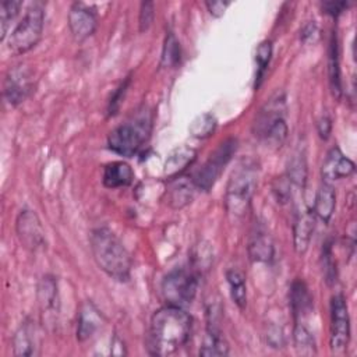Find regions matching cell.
I'll list each match as a JSON object with an SVG mask.
<instances>
[{
	"instance_id": "cell-1",
	"label": "cell",
	"mask_w": 357,
	"mask_h": 357,
	"mask_svg": "<svg viewBox=\"0 0 357 357\" xmlns=\"http://www.w3.org/2000/svg\"><path fill=\"white\" fill-rule=\"evenodd\" d=\"M192 332V318L183 307L169 305L156 310L151 318L148 349L151 354L170 356L184 347Z\"/></svg>"
},
{
	"instance_id": "cell-2",
	"label": "cell",
	"mask_w": 357,
	"mask_h": 357,
	"mask_svg": "<svg viewBox=\"0 0 357 357\" xmlns=\"http://www.w3.org/2000/svg\"><path fill=\"white\" fill-rule=\"evenodd\" d=\"M91 250L100 271L117 282H127L131 273V257L121 240L107 227L91 233Z\"/></svg>"
},
{
	"instance_id": "cell-3",
	"label": "cell",
	"mask_w": 357,
	"mask_h": 357,
	"mask_svg": "<svg viewBox=\"0 0 357 357\" xmlns=\"http://www.w3.org/2000/svg\"><path fill=\"white\" fill-rule=\"evenodd\" d=\"M152 119L146 109H141L126 123L117 126L107 135V146L126 158L134 156L151 134Z\"/></svg>"
},
{
	"instance_id": "cell-4",
	"label": "cell",
	"mask_w": 357,
	"mask_h": 357,
	"mask_svg": "<svg viewBox=\"0 0 357 357\" xmlns=\"http://www.w3.org/2000/svg\"><path fill=\"white\" fill-rule=\"evenodd\" d=\"M258 169L255 163L243 162L231 173L225 195V206L234 219L243 218L251 205V198L257 188Z\"/></svg>"
},
{
	"instance_id": "cell-5",
	"label": "cell",
	"mask_w": 357,
	"mask_h": 357,
	"mask_svg": "<svg viewBox=\"0 0 357 357\" xmlns=\"http://www.w3.org/2000/svg\"><path fill=\"white\" fill-rule=\"evenodd\" d=\"M45 11L42 3H32L22 20L15 25L8 36V49L15 54H24L33 49L42 38Z\"/></svg>"
},
{
	"instance_id": "cell-6",
	"label": "cell",
	"mask_w": 357,
	"mask_h": 357,
	"mask_svg": "<svg viewBox=\"0 0 357 357\" xmlns=\"http://www.w3.org/2000/svg\"><path fill=\"white\" fill-rule=\"evenodd\" d=\"M199 275L192 269L176 268L170 271L162 280L160 291L163 300L169 305L184 307L191 304L198 290Z\"/></svg>"
},
{
	"instance_id": "cell-7",
	"label": "cell",
	"mask_w": 357,
	"mask_h": 357,
	"mask_svg": "<svg viewBox=\"0 0 357 357\" xmlns=\"http://www.w3.org/2000/svg\"><path fill=\"white\" fill-rule=\"evenodd\" d=\"M237 149V139L227 138L211 153L208 160L194 173L192 183L198 190L209 191L220 177L225 166L230 162Z\"/></svg>"
},
{
	"instance_id": "cell-8",
	"label": "cell",
	"mask_w": 357,
	"mask_h": 357,
	"mask_svg": "<svg viewBox=\"0 0 357 357\" xmlns=\"http://www.w3.org/2000/svg\"><path fill=\"white\" fill-rule=\"evenodd\" d=\"M350 342V315L343 294H335L331 300V350L336 354L346 351Z\"/></svg>"
},
{
	"instance_id": "cell-9",
	"label": "cell",
	"mask_w": 357,
	"mask_h": 357,
	"mask_svg": "<svg viewBox=\"0 0 357 357\" xmlns=\"http://www.w3.org/2000/svg\"><path fill=\"white\" fill-rule=\"evenodd\" d=\"M15 231L20 243L29 251L42 250L46 244L43 227L38 215L31 209H24L15 220Z\"/></svg>"
},
{
	"instance_id": "cell-10",
	"label": "cell",
	"mask_w": 357,
	"mask_h": 357,
	"mask_svg": "<svg viewBox=\"0 0 357 357\" xmlns=\"http://www.w3.org/2000/svg\"><path fill=\"white\" fill-rule=\"evenodd\" d=\"M220 310L216 305L206 308V332L199 349V356L223 357L229 354V344L219 328Z\"/></svg>"
},
{
	"instance_id": "cell-11",
	"label": "cell",
	"mask_w": 357,
	"mask_h": 357,
	"mask_svg": "<svg viewBox=\"0 0 357 357\" xmlns=\"http://www.w3.org/2000/svg\"><path fill=\"white\" fill-rule=\"evenodd\" d=\"M32 88L33 81L31 70L25 66H17L11 68L6 75L3 95L8 105L18 106L29 96Z\"/></svg>"
},
{
	"instance_id": "cell-12",
	"label": "cell",
	"mask_w": 357,
	"mask_h": 357,
	"mask_svg": "<svg viewBox=\"0 0 357 357\" xmlns=\"http://www.w3.org/2000/svg\"><path fill=\"white\" fill-rule=\"evenodd\" d=\"M286 114V98L283 92L275 93L258 112L254 120V135L262 141L265 134L280 120H284Z\"/></svg>"
},
{
	"instance_id": "cell-13",
	"label": "cell",
	"mask_w": 357,
	"mask_h": 357,
	"mask_svg": "<svg viewBox=\"0 0 357 357\" xmlns=\"http://www.w3.org/2000/svg\"><path fill=\"white\" fill-rule=\"evenodd\" d=\"M96 15L84 3H74L68 11V28L77 42L92 36L96 31Z\"/></svg>"
},
{
	"instance_id": "cell-14",
	"label": "cell",
	"mask_w": 357,
	"mask_h": 357,
	"mask_svg": "<svg viewBox=\"0 0 357 357\" xmlns=\"http://www.w3.org/2000/svg\"><path fill=\"white\" fill-rule=\"evenodd\" d=\"M354 170H356L354 162L350 160L347 156H344L337 146H333L326 153L321 167L322 181L332 183L335 180L347 178L354 173Z\"/></svg>"
},
{
	"instance_id": "cell-15",
	"label": "cell",
	"mask_w": 357,
	"mask_h": 357,
	"mask_svg": "<svg viewBox=\"0 0 357 357\" xmlns=\"http://www.w3.org/2000/svg\"><path fill=\"white\" fill-rule=\"evenodd\" d=\"M315 216L311 211V208L300 211L296 216L294 225H293V245L294 251L298 255H303L307 252L314 229H315Z\"/></svg>"
},
{
	"instance_id": "cell-16",
	"label": "cell",
	"mask_w": 357,
	"mask_h": 357,
	"mask_svg": "<svg viewBox=\"0 0 357 357\" xmlns=\"http://www.w3.org/2000/svg\"><path fill=\"white\" fill-rule=\"evenodd\" d=\"M336 208V194L331 183L322 181L317 188L314 204H312V213L315 219H319L322 223L328 225Z\"/></svg>"
},
{
	"instance_id": "cell-17",
	"label": "cell",
	"mask_w": 357,
	"mask_h": 357,
	"mask_svg": "<svg viewBox=\"0 0 357 357\" xmlns=\"http://www.w3.org/2000/svg\"><path fill=\"white\" fill-rule=\"evenodd\" d=\"M195 159H197V151L190 146L183 145L173 149L165 162V167H163L165 177L172 180L181 176V173L188 166H191Z\"/></svg>"
},
{
	"instance_id": "cell-18",
	"label": "cell",
	"mask_w": 357,
	"mask_h": 357,
	"mask_svg": "<svg viewBox=\"0 0 357 357\" xmlns=\"http://www.w3.org/2000/svg\"><path fill=\"white\" fill-rule=\"evenodd\" d=\"M195 188L197 187L194 185L192 178L181 177V176L172 178L170 187L167 188V192H166L169 206L173 209H181L187 206L194 198Z\"/></svg>"
},
{
	"instance_id": "cell-19",
	"label": "cell",
	"mask_w": 357,
	"mask_h": 357,
	"mask_svg": "<svg viewBox=\"0 0 357 357\" xmlns=\"http://www.w3.org/2000/svg\"><path fill=\"white\" fill-rule=\"evenodd\" d=\"M134 180V172L131 166L126 162H110L105 165L102 173V183L106 188H120L127 187Z\"/></svg>"
},
{
	"instance_id": "cell-20",
	"label": "cell",
	"mask_w": 357,
	"mask_h": 357,
	"mask_svg": "<svg viewBox=\"0 0 357 357\" xmlns=\"http://www.w3.org/2000/svg\"><path fill=\"white\" fill-rule=\"evenodd\" d=\"M39 339L33 322L25 321L17 329L13 337V350L15 356H35L39 347Z\"/></svg>"
},
{
	"instance_id": "cell-21",
	"label": "cell",
	"mask_w": 357,
	"mask_h": 357,
	"mask_svg": "<svg viewBox=\"0 0 357 357\" xmlns=\"http://www.w3.org/2000/svg\"><path fill=\"white\" fill-rule=\"evenodd\" d=\"M290 307L296 321H301L312 308V297L308 291L307 284L297 279L290 287Z\"/></svg>"
},
{
	"instance_id": "cell-22",
	"label": "cell",
	"mask_w": 357,
	"mask_h": 357,
	"mask_svg": "<svg viewBox=\"0 0 357 357\" xmlns=\"http://www.w3.org/2000/svg\"><path fill=\"white\" fill-rule=\"evenodd\" d=\"M328 77H329V86H331L332 95L336 99H340L343 89H342V78H340L339 46H337V38L335 32L331 35L329 49H328Z\"/></svg>"
},
{
	"instance_id": "cell-23",
	"label": "cell",
	"mask_w": 357,
	"mask_h": 357,
	"mask_svg": "<svg viewBox=\"0 0 357 357\" xmlns=\"http://www.w3.org/2000/svg\"><path fill=\"white\" fill-rule=\"evenodd\" d=\"M248 255L257 262H269L273 258V243L268 233L258 227L248 243Z\"/></svg>"
},
{
	"instance_id": "cell-24",
	"label": "cell",
	"mask_w": 357,
	"mask_h": 357,
	"mask_svg": "<svg viewBox=\"0 0 357 357\" xmlns=\"http://www.w3.org/2000/svg\"><path fill=\"white\" fill-rule=\"evenodd\" d=\"M100 324H102V315L91 303H86L81 308V312L78 317L77 339L79 342L89 339L99 329Z\"/></svg>"
},
{
	"instance_id": "cell-25",
	"label": "cell",
	"mask_w": 357,
	"mask_h": 357,
	"mask_svg": "<svg viewBox=\"0 0 357 357\" xmlns=\"http://www.w3.org/2000/svg\"><path fill=\"white\" fill-rule=\"evenodd\" d=\"M38 300L43 314L47 317H54L57 312L59 298H57V286L52 276L42 278L38 287Z\"/></svg>"
},
{
	"instance_id": "cell-26",
	"label": "cell",
	"mask_w": 357,
	"mask_h": 357,
	"mask_svg": "<svg viewBox=\"0 0 357 357\" xmlns=\"http://www.w3.org/2000/svg\"><path fill=\"white\" fill-rule=\"evenodd\" d=\"M294 349L300 356H312L317 354V343L308 328L303 324V321H296L293 331Z\"/></svg>"
},
{
	"instance_id": "cell-27",
	"label": "cell",
	"mask_w": 357,
	"mask_h": 357,
	"mask_svg": "<svg viewBox=\"0 0 357 357\" xmlns=\"http://www.w3.org/2000/svg\"><path fill=\"white\" fill-rule=\"evenodd\" d=\"M226 279L230 289V296L233 303L240 308L244 310L247 305V286L244 275L237 269H229L226 272Z\"/></svg>"
},
{
	"instance_id": "cell-28",
	"label": "cell",
	"mask_w": 357,
	"mask_h": 357,
	"mask_svg": "<svg viewBox=\"0 0 357 357\" xmlns=\"http://www.w3.org/2000/svg\"><path fill=\"white\" fill-rule=\"evenodd\" d=\"M286 176L289 177L291 184H294L297 187H304L305 180H307V160H305L304 151L298 149L290 158Z\"/></svg>"
},
{
	"instance_id": "cell-29",
	"label": "cell",
	"mask_w": 357,
	"mask_h": 357,
	"mask_svg": "<svg viewBox=\"0 0 357 357\" xmlns=\"http://www.w3.org/2000/svg\"><path fill=\"white\" fill-rule=\"evenodd\" d=\"M22 1L20 0H3L0 4V40H4L11 22L20 13Z\"/></svg>"
},
{
	"instance_id": "cell-30",
	"label": "cell",
	"mask_w": 357,
	"mask_h": 357,
	"mask_svg": "<svg viewBox=\"0 0 357 357\" xmlns=\"http://www.w3.org/2000/svg\"><path fill=\"white\" fill-rule=\"evenodd\" d=\"M215 128H216V119L211 113L199 114L192 120V123L188 127L190 134L201 139L208 138L215 131Z\"/></svg>"
},
{
	"instance_id": "cell-31",
	"label": "cell",
	"mask_w": 357,
	"mask_h": 357,
	"mask_svg": "<svg viewBox=\"0 0 357 357\" xmlns=\"http://www.w3.org/2000/svg\"><path fill=\"white\" fill-rule=\"evenodd\" d=\"M180 61V45L173 32H167L162 49L160 64L163 67H174Z\"/></svg>"
},
{
	"instance_id": "cell-32",
	"label": "cell",
	"mask_w": 357,
	"mask_h": 357,
	"mask_svg": "<svg viewBox=\"0 0 357 357\" xmlns=\"http://www.w3.org/2000/svg\"><path fill=\"white\" fill-rule=\"evenodd\" d=\"M272 56V42L271 40H262L258 47H257V53H255V60H257V75H255V88H258L261 85V81L264 78V74L266 71V67L269 64Z\"/></svg>"
},
{
	"instance_id": "cell-33",
	"label": "cell",
	"mask_w": 357,
	"mask_h": 357,
	"mask_svg": "<svg viewBox=\"0 0 357 357\" xmlns=\"http://www.w3.org/2000/svg\"><path fill=\"white\" fill-rule=\"evenodd\" d=\"M291 181L289 180V177L286 174L276 177L272 183V194L276 199L278 204L284 205L290 201L291 198Z\"/></svg>"
},
{
	"instance_id": "cell-34",
	"label": "cell",
	"mask_w": 357,
	"mask_h": 357,
	"mask_svg": "<svg viewBox=\"0 0 357 357\" xmlns=\"http://www.w3.org/2000/svg\"><path fill=\"white\" fill-rule=\"evenodd\" d=\"M322 266H324V275L328 284H333L336 282V266L333 262V254H332V244L325 243L322 250Z\"/></svg>"
},
{
	"instance_id": "cell-35",
	"label": "cell",
	"mask_w": 357,
	"mask_h": 357,
	"mask_svg": "<svg viewBox=\"0 0 357 357\" xmlns=\"http://www.w3.org/2000/svg\"><path fill=\"white\" fill-rule=\"evenodd\" d=\"M128 84H130V77H127L116 89L114 92L112 93L110 99H109V103H107V117H112L114 116L119 109H120V105L124 99V95L127 92V88H128Z\"/></svg>"
},
{
	"instance_id": "cell-36",
	"label": "cell",
	"mask_w": 357,
	"mask_h": 357,
	"mask_svg": "<svg viewBox=\"0 0 357 357\" xmlns=\"http://www.w3.org/2000/svg\"><path fill=\"white\" fill-rule=\"evenodd\" d=\"M155 18V8L152 1H142L141 8H139V18H138V25H139V32H146Z\"/></svg>"
},
{
	"instance_id": "cell-37",
	"label": "cell",
	"mask_w": 357,
	"mask_h": 357,
	"mask_svg": "<svg viewBox=\"0 0 357 357\" xmlns=\"http://www.w3.org/2000/svg\"><path fill=\"white\" fill-rule=\"evenodd\" d=\"M350 6L349 1H337V0H328V1H322L321 3V8L325 14L332 15V17H337L340 15L344 10H347Z\"/></svg>"
},
{
	"instance_id": "cell-38",
	"label": "cell",
	"mask_w": 357,
	"mask_h": 357,
	"mask_svg": "<svg viewBox=\"0 0 357 357\" xmlns=\"http://www.w3.org/2000/svg\"><path fill=\"white\" fill-rule=\"evenodd\" d=\"M319 36V29L314 21H308L300 31V39L304 43H314Z\"/></svg>"
},
{
	"instance_id": "cell-39",
	"label": "cell",
	"mask_w": 357,
	"mask_h": 357,
	"mask_svg": "<svg viewBox=\"0 0 357 357\" xmlns=\"http://www.w3.org/2000/svg\"><path fill=\"white\" fill-rule=\"evenodd\" d=\"M266 340L268 343L271 344V347H275V349H279V347H283L284 344V336H283V332L280 328H271L268 331V335H266Z\"/></svg>"
},
{
	"instance_id": "cell-40",
	"label": "cell",
	"mask_w": 357,
	"mask_h": 357,
	"mask_svg": "<svg viewBox=\"0 0 357 357\" xmlns=\"http://www.w3.org/2000/svg\"><path fill=\"white\" fill-rule=\"evenodd\" d=\"M317 131L322 139L326 141L329 138L331 131H332V120L329 119V116L322 114L319 117V120L317 121Z\"/></svg>"
},
{
	"instance_id": "cell-41",
	"label": "cell",
	"mask_w": 357,
	"mask_h": 357,
	"mask_svg": "<svg viewBox=\"0 0 357 357\" xmlns=\"http://www.w3.org/2000/svg\"><path fill=\"white\" fill-rule=\"evenodd\" d=\"M205 6H206L208 11L211 13V15L219 18L225 14V11L230 6V3L220 1V0H213V1H205Z\"/></svg>"
}]
</instances>
